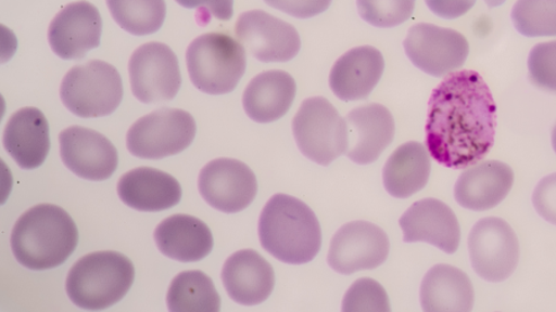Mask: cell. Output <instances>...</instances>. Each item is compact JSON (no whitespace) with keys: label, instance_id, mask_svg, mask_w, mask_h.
Returning <instances> with one entry per match:
<instances>
[{"label":"cell","instance_id":"1","mask_svg":"<svg viewBox=\"0 0 556 312\" xmlns=\"http://www.w3.org/2000/svg\"><path fill=\"white\" fill-rule=\"evenodd\" d=\"M497 106L475 70H457L439 84L428 104L426 146L439 165L465 169L495 144Z\"/></svg>","mask_w":556,"mask_h":312},{"label":"cell","instance_id":"2","mask_svg":"<svg viewBox=\"0 0 556 312\" xmlns=\"http://www.w3.org/2000/svg\"><path fill=\"white\" fill-rule=\"evenodd\" d=\"M78 229L64 209L40 204L25 211L12 231L15 260L31 271H48L64 264L75 252Z\"/></svg>","mask_w":556,"mask_h":312},{"label":"cell","instance_id":"3","mask_svg":"<svg viewBox=\"0 0 556 312\" xmlns=\"http://www.w3.org/2000/svg\"><path fill=\"white\" fill-rule=\"evenodd\" d=\"M260 243L265 251L286 264H306L321 247V229L306 203L287 194L267 202L258 220Z\"/></svg>","mask_w":556,"mask_h":312},{"label":"cell","instance_id":"4","mask_svg":"<svg viewBox=\"0 0 556 312\" xmlns=\"http://www.w3.org/2000/svg\"><path fill=\"white\" fill-rule=\"evenodd\" d=\"M136 269L127 256L115 251L89 253L72 266L66 292L72 302L87 311H100L119 302L132 287Z\"/></svg>","mask_w":556,"mask_h":312},{"label":"cell","instance_id":"5","mask_svg":"<svg viewBox=\"0 0 556 312\" xmlns=\"http://www.w3.org/2000/svg\"><path fill=\"white\" fill-rule=\"evenodd\" d=\"M193 86L211 95L235 91L247 70L243 44L227 34L210 32L193 40L186 52Z\"/></svg>","mask_w":556,"mask_h":312},{"label":"cell","instance_id":"6","mask_svg":"<svg viewBox=\"0 0 556 312\" xmlns=\"http://www.w3.org/2000/svg\"><path fill=\"white\" fill-rule=\"evenodd\" d=\"M123 94L118 69L100 60L71 68L60 88L61 101L66 109L83 119L113 114L119 108Z\"/></svg>","mask_w":556,"mask_h":312},{"label":"cell","instance_id":"7","mask_svg":"<svg viewBox=\"0 0 556 312\" xmlns=\"http://www.w3.org/2000/svg\"><path fill=\"white\" fill-rule=\"evenodd\" d=\"M302 155L320 166H329L348 148V123L326 98L304 101L292 122Z\"/></svg>","mask_w":556,"mask_h":312},{"label":"cell","instance_id":"8","mask_svg":"<svg viewBox=\"0 0 556 312\" xmlns=\"http://www.w3.org/2000/svg\"><path fill=\"white\" fill-rule=\"evenodd\" d=\"M195 132L197 125L190 113L157 109L131 125L127 133V147L138 158H166L190 147Z\"/></svg>","mask_w":556,"mask_h":312},{"label":"cell","instance_id":"9","mask_svg":"<svg viewBox=\"0 0 556 312\" xmlns=\"http://www.w3.org/2000/svg\"><path fill=\"white\" fill-rule=\"evenodd\" d=\"M472 269L483 281L505 282L519 262V240L507 221L485 218L475 224L469 236Z\"/></svg>","mask_w":556,"mask_h":312},{"label":"cell","instance_id":"10","mask_svg":"<svg viewBox=\"0 0 556 312\" xmlns=\"http://www.w3.org/2000/svg\"><path fill=\"white\" fill-rule=\"evenodd\" d=\"M129 76L132 94L143 104L173 101L182 84L175 52L161 42H148L134 51Z\"/></svg>","mask_w":556,"mask_h":312},{"label":"cell","instance_id":"11","mask_svg":"<svg viewBox=\"0 0 556 312\" xmlns=\"http://www.w3.org/2000/svg\"><path fill=\"white\" fill-rule=\"evenodd\" d=\"M403 48L412 64L438 78L462 68L470 52L463 34L427 23L412 26Z\"/></svg>","mask_w":556,"mask_h":312},{"label":"cell","instance_id":"12","mask_svg":"<svg viewBox=\"0 0 556 312\" xmlns=\"http://www.w3.org/2000/svg\"><path fill=\"white\" fill-rule=\"evenodd\" d=\"M390 253V239L378 225L353 221L331 238L328 263L336 272L350 275L382 265Z\"/></svg>","mask_w":556,"mask_h":312},{"label":"cell","instance_id":"13","mask_svg":"<svg viewBox=\"0 0 556 312\" xmlns=\"http://www.w3.org/2000/svg\"><path fill=\"white\" fill-rule=\"evenodd\" d=\"M199 190L215 210L237 213L250 207L258 188L256 176L249 166L238 159L218 158L203 167Z\"/></svg>","mask_w":556,"mask_h":312},{"label":"cell","instance_id":"14","mask_svg":"<svg viewBox=\"0 0 556 312\" xmlns=\"http://www.w3.org/2000/svg\"><path fill=\"white\" fill-rule=\"evenodd\" d=\"M236 37L251 56L264 64L289 62L299 55L302 47L293 25L264 11L241 14Z\"/></svg>","mask_w":556,"mask_h":312},{"label":"cell","instance_id":"15","mask_svg":"<svg viewBox=\"0 0 556 312\" xmlns=\"http://www.w3.org/2000/svg\"><path fill=\"white\" fill-rule=\"evenodd\" d=\"M103 22L100 11L79 0L67 4L53 17L48 39L51 50L62 60H83L101 44Z\"/></svg>","mask_w":556,"mask_h":312},{"label":"cell","instance_id":"16","mask_svg":"<svg viewBox=\"0 0 556 312\" xmlns=\"http://www.w3.org/2000/svg\"><path fill=\"white\" fill-rule=\"evenodd\" d=\"M62 162L79 178L101 182L118 168V151L101 132L71 127L60 133Z\"/></svg>","mask_w":556,"mask_h":312},{"label":"cell","instance_id":"17","mask_svg":"<svg viewBox=\"0 0 556 312\" xmlns=\"http://www.w3.org/2000/svg\"><path fill=\"white\" fill-rule=\"evenodd\" d=\"M403 240L426 243L453 255L460 246L462 230L455 212L441 200H419L400 219Z\"/></svg>","mask_w":556,"mask_h":312},{"label":"cell","instance_id":"18","mask_svg":"<svg viewBox=\"0 0 556 312\" xmlns=\"http://www.w3.org/2000/svg\"><path fill=\"white\" fill-rule=\"evenodd\" d=\"M346 157L366 166L374 164L394 139L396 125L391 112L381 104H367L346 115Z\"/></svg>","mask_w":556,"mask_h":312},{"label":"cell","instance_id":"19","mask_svg":"<svg viewBox=\"0 0 556 312\" xmlns=\"http://www.w3.org/2000/svg\"><path fill=\"white\" fill-rule=\"evenodd\" d=\"M222 282L231 300L243 307H256L270 298L275 272L262 255L243 249L224 263Z\"/></svg>","mask_w":556,"mask_h":312},{"label":"cell","instance_id":"20","mask_svg":"<svg viewBox=\"0 0 556 312\" xmlns=\"http://www.w3.org/2000/svg\"><path fill=\"white\" fill-rule=\"evenodd\" d=\"M514 183L513 168L500 160H486L465 169L457 178L455 200L468 210H491L507 198Z\"/></svg>","mask_w":556,"mask_h":312},{"label":"cell","instance_id":"21","mask_svg":"<svg viewBox=\"0 0 556 312\" xmlns=\"http://www.w3.org/2000/svg\"><path fill=\"white\" fill-rule=\"evenodd\" d=\"M384 70L382 53L372 47L349 50L330 70L331 91L343 102L364 101L379 84Z\"/></svg>","mask_w":556,"mask_h":312},{"label":"cell","instance_id":"22","mask_svg":"<svg viewBox=\"0 0 556 312\" xmlns=\"http://www.w3.org/2000/svg\"><path fill=\"white\" fill-rule=\"evenodd\" d=\"M121 200L143 212L172 209L181 202L182 188L175 177L151 167L125 173L116 186Z\"/></svg>","mask_w":556,"mask_h":312},{"label":"cell","instance_id":"23","mask_svg":"<svg viewBox=\"0 0 556 312\" xmlns=\"http://www.w3.org/2000/svg\"><path fill=\"white\" fill-rule=\"evenodd\" d=\"M3 145L21 168H39L51 146L47 117L36 108L17 110L5 125Z\"/></svg>","mask_w":556,"mask_h":312},{"label":"cell","instance_id":"24","mask_svg":"<svg viewBox=\"0 0 556 312\" xmlns=\"http://www.w3.org/2000/svg\"><path fill=\"white\" fill-rule=\"evenodd\" d=\"M154 239L161 253L182 263L204 260L214 246L211 229L202 220L182 213L161 222Z\"/></svg>","mask_w":556,"mask_h":312},{"label":"cell","instance_id":"25","mask_svg":"<svg viewBox=\"0 0 556 312\" xmlns=\"http://www.w3.org/2000/svg\"><path fill=\"white\" fill-rule=\"evenodd\" d=\"M298 84L283 70H266L248 84L243 106L248 117L260 123L280 120L291 109Z\"/></svg>","mask_w":556,"mask_h":312},{"label":"cell","instance_id":"26","mask_svg":"<svg viewBox=\"0 0 556 312\" xmlns=\"http://www.w3.org/2000/svg\"><path fill=\"white\" fill-rule=\"evenodd\" d=\"M420 306L427 312H468L473 308V285L456 266L438 264L420 285Z\"/></svg>","mask_w":556,"mask_h":312},{"label":"cell","instance_id":"27","mask_svg":"<svg viewBox=\"0 0 556 312\" xmlns=\"http://www.w3.org/2000/svg\"><path fill=\"white\" fill-rule=\"evenodd\" d=\"M432 160L427 146L407 142L400 146L383 167L384 190L397 199H407L428 184Z\"/></svg>","mask_w":556,"mask_h":312},{"label":"cell","instance_id":"28","mask_svg":"<svg viewBox=\"0 0 556 312\" xmlns=\"http://www.w3.org/2000/svg\"><path fill=\"white\" fill-rule=\"evenodd\" d=\"M167 308L173 312H218L220 297L211 276L186 271L175 276L167 291Z\"/></svg>","mask_w":556,"mask_h":312},{"label":"cell","instance_id":"29","mask_svg":"<svg viewBox=\"0 0 556 312\" xmlns=\"http://www.w3.org/2000/svg\"><path fill=\"white\" fill-rule=\"evenodd\" d=\"M113 20L136 37L155 34L164 25L165 0H105Z\"/></svg>","mask_w":556,"mask_h":312},{"label":"cell","instance_id":"30","mask_svg":"<svg viewBox=\"0 0 556 312\" xmlns=\"http://www.w3.org/2000/svg\"><path fill=\"white\" fill-rule=\"evenodd\" d=\"M510 20L523 37H556V0H517Z\"/></svg>","mask_w":556,"mask_h":312},{"label":"cell","instance_id":"31","mask_svg":"<svg viewBox=\"0 0 556 312\" xmlns=\"http://www.w3.org/2000/svg\"><path fill=\"white\" fill-rule=\"evenodd\" d=\"M356 6L364 22L375 28L391 29L409 20L416 0H356Z\"/></svg>","mask_w":556,"mask_h":312},{"label":"cell","instance_id":"32","mask_svg":"<svg viewBox=\"0 0 556 312\" xmlns=\"http://www.w3.org/2000/svg\"><path fill=\"white\" fill-rule=\"evenodd\" d=\"M344 312H389L388 292L379 282L370 278L356 281L343 299Z\"/></svg>","mask_w":556,"mask_h":312},{"label":"cell","instance_id":"33","mask_svg":"<svg viewBox=\"0 0 556 312\" xmlns=\"http://www.w3.org/2000/svg\"><path fill=\"white\" fill-rule=\"evenodd\" d=\"M528 73L533 86L556 93V40L535 44L529 53Z\"/></svg>","mask_w":556,"mask_h":312},{"label":"cell","instance_id":"34","mask_svg":"<svg viewBox=\"0 0 556 312\" xmlns=\"http://www.w3.org/2000/svg\"><path fill=\"white\" fill-rule=\"evenodd\" d=\"M532 200L540 217L556 226V173L544 177L536 184Z\"/></svg>","mask_w":556,"mask_h":312},{"label":"cell","instance_id":"35","mask_svg":"<svg viewBox=\"0 0 556 312\" xmlns=\"http://www.w3.org/2000/svg\"><path fill=\"white\" fill-rule=\"evenodd\" d=\"M264 2L298 20H309L328 11L333 0H264Z\"/></svg>","mask_w":556,"mask_h":312},{"label":"cell","instance_id":"36","mask_svg":"<svg viewBox=\"0 0 556 312\" xmlns=\"http://www.w3.org/2000/svg\"><path fill=\"white\" fill-rule=\"evenodd\" d=\"M186 9H203L208 16L212 15L223 22L231 20L235 14V0H175Z\"/></svg>","mask_w":556,"mask_h":312},{"label":"cell","instance_id":"37","mask_svg":"<svg viewBox=\"0 0 556 312\" xmlns=\"http://www.w3.org/2000/svg\"><path fill=\"white\" fill-rule=\"evenodd\" d=\"M477 0H426L429 11L443 20L454 21L471 11Z\"/></svg>","mask_w":556,"mask_h":312},{"label":"cell","instance_id":"38","mask_svg":"<svg viewBox=\"0 0 556 312\" xmlns=\"http://www.w3.org/2000/svg\"><path fill=\"white\" fill-rule=\"evenodd\" d=\"M490 8H496L506 2V0H483Z\"/></svg>","mask_w":556,"mask_h":312},{"label":"cell","instance_id":"39","mask_svg":"<svg viewBox=\"0 0 556 312\" xmlns=\"http://www.w3.org/2000/svg\"><path fill=\"white\" fill-rule=\"evenodd\" d=\"M552 144H553V148L555 151V154H556V125L552 131Z\"/></svg>","mask_w":556,"mask_h":312}]
</instances>
